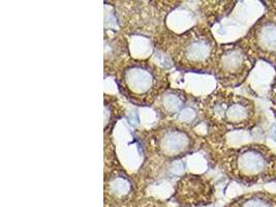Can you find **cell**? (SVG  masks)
<instances>
[{
	"mask_svg": "<svg viewBox=\"0 0 276 207\" xmlns=\"http://www.w3.org/2000/svg\"><path fill=\"white\" fill-rule=\"evenodd\" d=\"M121 94L137 106H153L169 87L168 74L150 60L130 59L116 72Z\"/></svg>",
	"mask_w": 276,
	"mask_h": 207,
	"instance_id": "1",
	"label": "cell"
},
{
	"mask_svg": "<svg viewBox=\"0 0 276 207\" xmlns=\"http://www.w3.org/2000/svg\"><path fill=\"white\" fill-rule=\"evenodd\" d=\"M162 49L176 68L185 72L213 71L218 46L211 31L197 25L183 34L167 36Z\"/></svg>",
	"mask_w": 276,
	"mask_h": 207,
	"instance_id": "2",
	"label": "cell"
},
{
	"mask_svg": "<svg viewBox=\"0 0 276 207\" xmlns=\"http://www.w3.org/2000/svg\"><path fill=\"white\" fill-rule=\"evenodd\" d=\"M143 143L152 158L172 162L193 154L198 137L191 126L165 121L143 136Z\"/></svg>",
	"mask_w": 276,
	"mask_h": 207,
	"instance_id": "3",
	"label": "cell"
},
{
	"mask_svg": "<svg viewBox=\"0 0 276 207\" xmlns=\"http://www.w3.org/2000/svg\"><path fill=\"white\" fill-rule=\"evenodd\" d=\"M201 109L202 115L209 124L226 129L247 127L255 115L251 101L224 89L209 95Z\"/></svg>",
	"mask_w": 276,
	"mask_h": 207,
	"instance_id": "4",
	"label": "cell"
},
{
	"mask_svg": "<svg viewBox=\"0 0 276 207\" xmlns=\"http://www.w3.org/2000/svg\"><path fill=\"white\" fill-rule=\"evenodd\" d=\"M251 62L247 46L240 42L229 43L218 48L212 72L224 86H235L246 77Z\"/></svg>",
	"mask_w": 276,
	"mask_h": 207,
	"instance_id": "5",
	"label": "cell"
},
{
	"mask_svg": "<svg viewBox=\"0 0 276 207\" xmlns=\"http://www.w3.org/2000/svg\"><path fill=\"white\" fill-rule=\"evenodd\" d=\"M271 163V155L267 154V149L261 146H245L230 152L227 169L235 178L255 180L267 175Z\"/></svg>",
	"mask_w": 276,
	"mask_h": 207,
	"instance_id": "6",
	"label": "cell"
},
{
	"mask_svg": "<svg viewBox=\"0 0 276 207\" xmlns=\"http://www.w3.org/2000/svg\"><path fill=\"white\" fill-rule=\"evenodd\" d=\"M157 110L167 122L191 126L202 109L198 108L193 97L182 90L169 88L156 103Z\"/></svg>",
	"mask_w": 276,
	"mask_h": 207,
	"instance_id": "7",
	"label": "cell"
},
{
	"mask_svg": "<svg viewBox=\"0 0 276 207\" xmlns=\"http://www.w3.org/2000/svg\"><path fill=\"white\" fill-rule=\"evenodd\" d=\"M105 178L106 192L113 198H125L134 190L131 177L122 168L116 167V165L112 170L106 173Z\"/></svg>",
	"mask_w": 276,
	"mask_h": 207,
	"instance_id": "8",
	"label": "cell"
},
{
	"mask_svg": "<svg viewBox=\"0 0 276 207\" xmlns=\"http://www.w3.org/2000/svg\"><path fill=\"white\" fill-rule=\"evenodd\" d=\"M255 38L261 50L268 54H276V22H262L256 29Z\"/></svg>",
	"mask_w": 276,
	"mask_h": 207,
	"instance_id": "9",
	"label": "cell"
},
{
	"mask_svg": "<svg viewBox=\"0 0 276 207\" xmlns=\"http://www.w3.org/2000/svg\"><path fill=\"white\" fill-rule=\"evenodd\" d=\"M241 207H270V204L261 198L252 197L242 203Z\"/></svg>",
	"mask_w": 276,
	"mask_h": 207,
	"instance_id": "10",
	"label": "cell"
},
{
	"mask_svg": "<svg viewBox=\"0 0 276 207\" xmlns=\"http://www.w3.org/2000/svg\"><path fill=\"white\" fill-rule=\"evenodd\" d=\"M146 207H158V206H156V205H149V206H146Z\"/></svg>",
	"mask_w": 276,
	"mask_h": 207,
	"instance_id": "11",
	"label": "cell"
}]
</instances>
